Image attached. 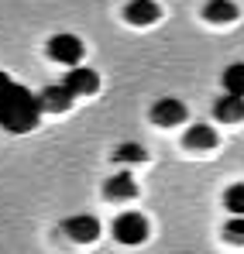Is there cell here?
<instances>
[{"instance_id":"cell-1","label":"cell","mask_w":244,"mask_h":254,"mask_svg":"<svg viewBox=\"0 0 244 254\" xmlns=\"http://www.w3.org/2000/svg\"><path fill=\"white\" fill-rule=\"evenodd\" d=\"M41 100L28 89V86L14 83L3 96H0V127L3 130H10V134H28V130H35L41 117Z\"/></svg>"},{"instance_id":"cell-2","label":"cell","mask_w":244,"mask_h":254,"mask_svg":"<svg viewBox=\"0 0 244 254\" xmlns=\"http://www.w3.org/2000/svg\"><path fill=\"white\" fill-rule=\"evenodd\" d=\"M45 52H48V59L52 62H59V65H80L82 55H86V48L76 35H52L48 45H45Z\"/></svg>"},{"instance_id":"cell-3","label":"cell","mask_w":244,"mask_h":254,"mask_svg":"<svg viewBox=\"0 0 244 254\" xmlns=\"http://www.w3.org/2000/svg\"><path fill=\"white\" fill-rule=\"evenodd\" d=\"M114 237H117V244H127V248L141 244V241L148 237V220H145L141 213H134V210L114 216Z\"/></svg>"},{"instance_id":"cell-4","label":"cell","mask_w":244,"mask_h":254,"mask_svg":"<svg viewBox=\"0 0 244 254\" xmlns=\"http://www.w3.org/2000/svg\"><path fill=\"white\" fill-rule=\"evenodd\" d=\"M186 117H189V110H186V103L175 100V96H162V100H155V107H152V124H159V127H175V124H182Z\"/></svg>"},{"instance_id":"cell-5","label":"cell","mask_w":244,"mask_h":254,"mask_svg":"<svg viewBox=\"0 0 244 254\" xmlns=\"http://www.w3.org/2000/svg\"><path fill=\"white\" fill-rule=\"evenodd\" d=\"M62 230H66L76 244H93V241L100 237V220L89 216V213H76V216L62 220Z\"/></svg>"},{"instance_id":"cell-6","label":"cell","mask_w":244,"mask_h":254,"mask_svg":"<svg viewBox=\"0 0 244 254\" xmlns=\"http://www.w3.org/2000/svg\"><path fill=\"white\" fill-rule=\"evenodd\" d=\"M159 17H162V7L155 0H131V3H124V21L134 24V28H148Z\"/></svg>"},{"instance_id":"cell-7","label":"cell","mask_w":244,"mask_h":254,"mask_svg":"<svg viewBox=\"0 0 244 254\" xmlns=\"http://www.w3.org/2000/svg\"><path fill=\"white\" fill-rule=\"evenodd\" d=\"M213 117L224 121V124H241L244 121V93L224 89V96L213 103Z\"/></svg>"},{"instance_id":"cell-8","label":"cell","mask_w":244,"mask_h":254,"mask_svg":"<svg viewBox=\"0 0 244 254\" xmlns=\"http://www.w3.org/2000/svg\"><path fill=\"white\" fill-rule=\"evenodd\" d=\"M62 83L69 86L76 96H93L96 89H100V76L89 69V65H73L69 72H66V79Z\"/></svg>"},{"instance_id":"cell-9","label":"cell","mask_w":244,"mask_h":254,"mask_svg":"<svg viewBox=\"0 0 244 254\" xmlns=\"http://www.w3.org/2000/svg\"><path fill=\"white\" fill-rule=\"evenodd\" d=\"M38 100H41V107H45L48 114H66V110L73 107L76 93H73L66 83H55V86H45V89L38 93Z\"/></svg>"},{"instance_id":"cell-10","label":"cell","mask_w":244,"mask_h":254,"mask_svg":"<svg viewBox=\"0 0 244 254\" xmlns=\"http://www.w3.org/2000/svg\"><path fill=\"white\" fill-rule=\"evenodd\" d=\"M103 196H107V199H114V203H127V199H134V196H138V182H134L127 172L110 175V179H107V186H103Z\"/></svg>"},{"instance_id":"cell-11","label":"cell","mask_w":244,"mask_h":254,"mask_svg":"<svg viewBox=\"0 0 244 254\" xmlns=\"http://www.w3.org/2000/svg\"><path fill=\"white\" fill-rule=\"evenodd\" d=\"M238 3L234 0H206L203 3V17L210 24H231V21H238Z\"/></svg>"},{"instance_id":"cell-12","label":"cell","mask_w":244,"mask_h":254,"mask_svg":"<svg viewBox=\"0 0 244 254\" xmlns=\"http://www.w3.org/2000/svg\"><path fill=\"white\" fill-rule=\"evenodd\" d=\"M186 148L189 151H210V148H217V130L210 124H193L186 130Z\"/></svg>"},{"instance_id":"cell-13","label":"cell","mask_w":244,"mask_h":254,"mask_svg":"<svg viewBox=\"0 0 244 254\" xmlns=\"http://www.w3.org/2000/svg\"><path fill=\"white\" fill-rule=\"evenodd\" d=\"M114 162H121V165H134V162H148V151H145L141 144L127 141V144H117V151H114Z\"/></svg>"},{"instance_id":"cell-14","label":"cell","mask_w":244,"mask_h":254,"mask_svg":"<svg viewBox=\"0 0 244 254\" xmlns=\"http://www.w3.org/2000/svg\"><path fill=\"white\" fill-rule=\"evenodd\" d=\"M224 89L231 93H244V62H234L224 69Z\"/></svg>"},{"instance_id":"cell-15","label":"cell","mask_w":244,"mask_h":254,"mask_svg":"<svg viewBox=\"0 0 244 254\" xmlns=\"http://www.w3.org/2000/svg\"><path fill=\"white\" fill-rule=\"evenodd\" d=\"M224 206L231 213H241L244 216V182H234V186L224 192Z\"/></svg>"},{"instance_id":"cell-16","label":"cell","mask_w":244,"mask_h":254,"mask_svg":"<svg viewBox=\"0 0 244 254\" xmlns=\"http://www.w3.org/2000/svg\"><path fill=\"white\" fill-rule=\"evenodd\" d=\"M224 237L234 241V244H244V216L241 213H234V216L224 223Z\"/></svg>"},{"instance_id":"cell-17","label":"cell","mask_w":244,"mask_h":254,"mask_svg":"<svg viewBox=\"0 0 244 254\" xmlns=\"http://www.w3.org/2000/svg\"><path fill=\"white\" fill-rule=\"evenodd\" d=\"M10 86H14V79H10V76H7V72H0V96H3V93H7V89H10Z\"/></svg>"}]
</instances>
